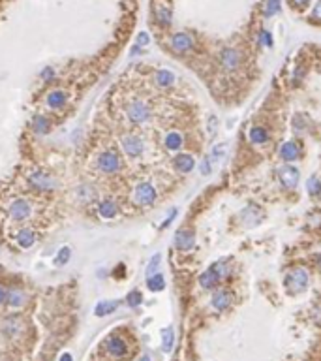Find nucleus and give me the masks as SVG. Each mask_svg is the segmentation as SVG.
Segmentation results:
<instances>
[{
	"label": "nucleus",
	"instance_id": "obj_22",
	"mask_svg": "<svg viewBox=\"0 0 321 361\" xmlns=\"http://www.w3.org/2000/svg\"><path fill=\"white\" fill-rule=\"evenodd\" d=\"M154 81H156V85L161 87V89H167L175 83V74L169 72V70H158L156 72V76H154Z\"/></svg>",
	"mask_w": 321,
	"mask_h": 361
},
{
	"label": "nucleus",
	"instance_id": "obj_6",
	"mask_svg": "<svg viewBox=\"0 0 321 361\" xmlns=\"http://www.w3.org/2000/svg\"><path fill=\"white\" fill-rule=\"evenodd\" d=\"M278 179L285 188H295L299 179H301V173L295 166H282L280 171H278Z\"/></svg>",
	"mask_w": 321,
	"mask_h": 361
},
{
	"label": "nucleus",
	"instance_id": "obj_27",
	"mask_svg": "<svg viewBox=\"0 0 321 361\" xmlns=\"http://www.w3.org/2000/svg\"><path fill=\"white\" fill-rule=\"evenodd\" d=\"M173 342H175V333H173V327L163 329V333H161V350L171 352L173 350Z\"/></svg>",
	"mask_w": 321,
	"mask_h": 361
},
{
	"label": "nucleus",
	"instance_id": "obj_33",
	"mask_svg": "<svg viewBox=\"0 0 321 361\" xmlns=\"http://www.w3.org/2000/svg\"><path fill=\"white\" fill-rule=\"evenodd\" d=\"M160 262H161V256H160V254H154V256H152L151 264H149V267H147V278L158 273V267H160Z\"/></svg>",
	"mask_w": 321,
	"mask_h": 361
},
{
	"label": "nucleus",
	"instance_id": "obj_15",
	"mask_svg": "<svg viewBox=\"0 0 321 361\" xmlns=\"http://www.w3.org/2000/svg\"><path fill=\"white\" fill-rule=\"evenodd\" d=\"M233 301V295L229 294L227 290H218L216 294L212 295V307L216 311H226L227 307Z\"/></svg>",
	"mask_w": 321,
	"mask_h": 361
},
{
	"label": "nucleus",
	"instance_id": "obj_25",
	"mask_svg": "<svg viewBox=\"0 0 321 361\" xmlns=\"http://www.w3.org/2000/svg\"><path fill=\"white\" fill-rule=\"evenodd\" d=\"M226 154H227V143H220V145H216L212 149L210 156H207V158L210 160V164H220V162L226 158Z\"/></svg>",
	"mask_w": 321,
	"mask_h": 361
},
{
	"label": "nucleus",
	"instance_id": "obj_12",
	"mask_svg": "<svg viewBox=\"0 0 321 361\" xmlns=\"http://www.w3.org/2000/svg\"><path fill=\"white\" fill-rule=\"evenodd\" d=\"M220 60H222V66L229 70V72H233L239 68L241 64V55H239V51L233 47H227L222 51V55H220Z\"/></svg>",
	"mask_w": 321,
	"mask_h": 361
},
{
	"label": "nucleus",
	"instance_id": "obj_2",
	"mask_svg": "<svg viewBox=\"0 0 321 361\" xmlns=\"http://www.w3.org/2000/svg\"><path fill=\"white\" fill-rule=\"evenodd\" d=\"M227 273H229V269H227L226 264H224V262H218V264L208 267L207 271H203V275L199 276V284H201V288H205V290H210V288H214Z\"/></svg>",
	"mask_w": 321,
	"mask_h": 361
},
{
	"label": "nucleus",
	"instance_id": "obj_5",
	"mask_svg": "<svg viewBox=\"0 0 321 361\" xmlns=\"http://www.w3.org/2000/svg\"><path fill=\"white\" fill-rule=\"evenodd\" d=\"M98 168L104 171V173H115V171L120 170V158H119V152L117 151H105L98 156Z\"/></svg>",
	"mask_w": 321,
	"mask_h": 361
},
{
	"label": "nucleus",
	"instance_id": "obj_11",
	"mask_svg": "<svg viewBox=\"0 0 321 361\" xmlns=\"http://www.w3.org/2000/svg\"><path fill=\"white\" fill-rule=\"evenodd\" d=\"M196 245V235L192 229H179L175 235V247L179 250H192Z\"/></svg>",
	"mask_w": 321,
	"mask_h": 361
},
{
	"label": "nucleus",
	"instance_id": "obj_36",
	"mask_svg": "<svg viewBox=\"0 0 321 361\" xmlns=\"http://www.w3.org/2000/svg\"><path fill=\"white\" fill-rule=\"evenodd\" d=\"M77 194H79V200H94L96 192L92 186H81L79 190H77Z\"/></svg>",
	"mask_w": 321,
	"mask_h": 361
},
{
	"label": "nucleus",
	"instance_id": "obj_47",
	"mask_svg": "<svg viewBox=\"0 0 321 361\" xmlns=\"http://www.w3.org/2000/svg\"><path fill=\"white\" fill-rule=\"evenodd\" d=\"M139 361H151V358H149V356H141V358H139Z\"/></svg>",
	"mask_w": 321,
	"mask_h": 361
},
{
	"label": "nucleus",
	"instance_id": "obj_34",
	"mask_svg": "<svg viewBox=\"0 0 321 361\" xmlns=\"http://www.w3.org/2000/svg\"><path fill=\"white\" fill-rule=\"evenodd\" d=\"M141 301H143V295H141V292H137V290L130 292L128 297H126V303L130 305V307H139Z\"/></svg>",
	"mask_w": 321,
	"mask_h": 361
},
{
	"label": "nucleus",
	"instance_id": "obj_46",
	"mask_svg": "<svg viewBox=\"0 0 321 361\" xmlns=\"http://www.w3.org/2000/svg\"><path fill=\"white\" fill-rule=\"evenodd\" d=\"M316 267H318V269L321 271V254H320V256H316Z\"/></svg>",
	"mask_w": 321,
	"mask_h": 361
},
{
	"label": "nucleus",
	"instance_id": "obj_14",
	"mask_svg": "<svg viewBox=\"0 0 321 361\" xmlns=\"http://www.w3.org/2000/svg\"><path fill=\"white\" fill-rule=\"evenodd\" d=\"M107 352L115 356V358H124L126 356V352H128V344L124 341L122 337H111V339H107Z\"/></svg>",
	"mask_w": 321,
	"mask_h": 361
},
{
	"label": "nucleus",
	"instance_id": "obj_38",
	"mask_svg": "<svg viewBox=\"0 0 321 361\" xmlns=\"http://www.w3.org/2000/svg\"><path fill=\"white\" fill-rule=\"evenodd\" d=\"M259 42L265 44L267 47H271V45H273V36H271L267 30H261V34H259Z\"/></svg>",
	"mask_w": 321,
	"mask_h": 361
},
{
	"label": "nucleus",
	"instance_id": "obj_4",
	"mask_svg": "<svg viewBox=\"0 0 321 361\" xmlns=\"http://www.w3.org/2000/svg\"><path fill=\"white\" fill-rule=\"evenodd\" d=\"M133 201L141 207H149L156 201V188L152 186L151 182H141L135 186L133 190Z\"/></svg>",
	"mask_w": 321,
	"mask_h": 361
},
{
	"label": "nucleus",
	"instance_id": "obj_20",
	"mask_svg": "<svg viewBox=\"0 0 321 361\" xmlns=\"http://www.w3.org/2000/svg\"><path fill=\"white\" fill-rule=\"evenodd\" d=\"M34 243H36V233H34L30 228H23L19 233H17V245H19L21 248H30Z\"/></svg>",
	"mask_w": 321,
	"mask_h": 361
},
{
	"label": "nucleus",
	"instance_id": "obj_19",
	"mask_svg": "<svg viewBox=\"0 0 321 361\" xmlns=\"http://www.w3.org/2000/svg\"><path fill=\"white\" fill-rule=\"evenodd\" d=\"M280 156L287 162L297 160V158H299V145L295 141H285L282 147H280Z\"/></svg>",
	"mask_w": 321,
	"mask_h": 361
},
{
	"label": "nucleus",
	"instance_id": "obj_41",
	"mask_svg": "<svg viewBox=\"0 0 321 361\" xmlns=\"http://www.w3.org/2000/svg\"><path fill=\"white\" fill-rule=\"evenodd\" d=\"M55 77V72L51 70V68H45V70H41V79H45V81H51Z\"/></svg>",
	"mask_w": 321,
	"mask_h": 361
},
{
	"label": "nucleus",
	"instance_id": "obj_3",
	"mask_svg": "<svg viewBox=\"0 0 321 361\" xmlns=\"http://www.w3.org/2000/svg\"><path fill=\"white\" fill-rule=\"evenodd\" d=\"M126 117L135 124H143L151 119V107L141 102V100H135L126 105Z\"/></svg>",
	"mask_w": 321,
	"mask_h": 361
},
{
	"label": "nucleus",
	"instance_id": "obj_35",
	"mask_svg": "<svg viewBox=\"0 0 321 361\" xmlns=\"http://www.w3.org/2000/svg\"><path fill=\"white\" fill-rule=\"evenodd\" d=\"M278 10H280V0H267V4H265V13H267V17H273Z\"/></svg>",
	"mask_w": 321,
	"mask_h": 361
},
{
	"label": "nucleus",
	"instance_id": "obj_18",
	"mask_svg": "<svg viewBox=\"0 0 321 361\" xmlns=\"http://www.w3.org/2000/svg\"><path fill=\"white\" fill-rule=\"evenodd\" d=\"M6 301H8L10 307H21L27 301V294L21 288H11V290L6 292Z\"/></svg>",
	"mask_w": 321,
	"mask_h": 361
},
{
	"label": "nucleus",
	"instance_id": "obj_8",
	"mask_svg": "<svg viewBox=\"0 0 321 361\" xmlns=\"http://www.w3.org/2000/svg\"><path fill=\"white\" fill-rule=\"evenodd\" d=\"M29 180H30V184L36 186L38 190H53V188L57 186L55 179L49 177L47 173H43V171H34V173L29 177Z\"/></svg>",
	"mask_w": 321,
	"mask_h": 361
},
{
	"label": "nucleus",
	"instance_id": "obj_10",
	"mask_svg": "<svg viewBox=\"0 0 321 361\" xmlns=\"http://www.w3.org/2000/svg\"><path fill=\"white\" fill-rule=\"evenodd\" d=\"M2 331L6 333L8 337H11V339H15V337L21 335V331H25V323H23L19 316H10L2 323Z\"/></svg>",
	"mask_w": 321,
	"mask_h": 361
},
{
	"label": "nucleus",
	"instance_id": "obj_17",
	"mask_svg": "<svg viewBox=\"0 0 321 361\" xmlns=\"http://www.w3.org/2000/svg\"><path fill=\"white\" fill-rule=\"evenodd\" d=\"M68 96L64 90H60V89H55V90H51L47 94V105L49 107H53V109H60L62 105L66 104Z\"/></svg>",
	"mask_w": 321,
	"mask_h": 361
},
{
	"label": "nucleus",
	"instance_id": "obj_1",
	"mask_svg": "<svg viewBox=\"0 0 321 361\" xmlns=\"http://www.w3.org/2000/svg\"><path fill=\"white\" fill-rule=\"evenodd\" d=\"M308 280H310V278H308V271H306L304 267H293L291 271L285 275L283 284H285V288H287L289 294L297 295L306 290Z\"/></svg>",
	"mask_w": 321,
	"mask_h": 361
},
{
	"label": "nucleus",
	"instance_id": "obj_37",
	"mask_svg": "<svg viewBox=\"0 0 321 361\" xmlns=\"http://www.w3.org/2000/svg\"><path fill=\"white\" fill-rule=\"evenodd\" d=\"M70 254H72V250L68 247L60 248V252H58V258H57V266H64L68 264V260H70Z\"/></svg>",
	"mask_w": 321,
	"mask_h": 361
},
{
	"label": "nucleus",
	"instance_id": "obj_9",
	"mask_svg": "<svg viewBox=\"0 0 321 361\" xmlns=\"http://www.w3.org/2000/svg\"><path fill=\"white\" fill-rule=\"evenodd\" d=\"M169 44H171V47H173V51H177V53H186V51H190L192 45H194V40H192V36L186 34V32H177V34L171 36Z\"/></svg>",
	"mask_w": 321,
	"mask_h": 361
},
{
	"label": "nucleus",
	"instance_id": "obj_24",
	"mask_svg": "<svg viewBox=\"0 0 321 361\" xmlns=\"http://www.w3.org/2000/svg\"><path fill=\"white\" fill-rule=\"evenodd\" d=\"M269 139V132L265 130L263 126H254L252 130H250V141L255 143V145H261Z\"/></svg>",
	"mask_w": 321,
	"mask_h": 361
},
{
	"label": "nucleus",
	"instance_id": "obj_31",
	"mask_svg": "<svg viewBox=\"0 0 321 361\" xmlns=\"http://www.w3.org/2000/svg\"><path fill=\"white\" fill-rule=\"evenodd\" d=\"M156 19L161 27H169L171 25V11L167 8H158L156 10Z\"/></svg>",
	"mask_w": 321,
	"mask_h": 361
},
{
	"label": "nucleus",
	"instance_id": "obj_30",
	"mask_svg": "<svg viewBox=\"0 0 321 361\" xmlns=\"http://www.w3.org/2000/svg\"><path fill=\"white\" fill-rule=\"evenodd\" d=\"M32 128H34V132L36 134H47L49 128H51V124L45 117H36L34 121H32Z\"/></svg>",
	"mask_w": 321,
	"mask_h": 361
},
{
	"label": "nucleus",
	"instance_id": "obj_45",
	"mask_svg": "<svg viewBox=\"0 0 321 361\" xmlns=\"http://www.w3.org/2000/svg\"><path fill=\"white\" fill-rule=\"evenodd\" d=\"M58 361H72V356H70V354H62Z\"/></svg>",
	"mask_w": 321,
	"mask_h": 361
},
{
	"label": "nucleus",
	"instance_id": "obj_42",
	"mask_svg": "<svg viewBox=\"0 0 321 361\" xmlns=\"http://www.w3.org/2000/svg\"><path fill=\"white\" fill-rule=\"evenodd\" d=\"M291 4L295 8H299V10H304V8L310 4V0H291Z\"/></svg>",
	"mask_w": 321,
	"mask_h": 361
},
{
	"label": "nucleus",
	"instance_id": "obj_32",
	"mask_svg": "<svg viewBox=\"0 0 321 361\" xmlns=\"http://www.w3.org/2000/svg\"><path fill=\"white\" fill-rule=\"evenodd\" d=\"M151 44V36L147 34V32H139L137 34V38H135V49H133V53L135 51H139V49H143V47H147Z\"/></svg>",
	"mask_w": 321,
	"mask_h": 361
},
{
	"label": "nucleus",
	"instance_id": "obj_7",
	"mask_svg": "<svg viewBox=\"0 0 321 361\" xmlns=\"http://www.w3.org/2000/svg\"><path fill=\"white\" fill-rule=\"evenodd\" d=\"M122 149L130 156H139L143 152V149H145V143H143V139L139 137V135H135V134H126L122 137Z\"/></svg>",
	"mask_w": 321,
	"mask_h": 361
},
{
	"label": "nucleus",
	"instance_id": "obj_21",
	"mask_svg": "<svg viewBox=\"0 0 321 361\" xmlns=\"http://www.w3.org/2000/svg\"><path fill=\"white\" fill-rule=\"evenodd\" d=\"M182 143H184V137H182L180 132H169L163 139V145H165L167 151H179Z\"/></svg>",
	"mask_w": 321,
	"mask_h": 361
},
{
	"label": "nucleus",
	"instance_id": "obj_16",
	"mask_svg": "<svg viewBox=\"0 0 321 361\" xmlns=\"http://www.w3.org/2000/svg\"><path fill=\"white\" fill-rule=\"evenodd\" d=\"M175 168L180 171V173H190V171L196 168V160H194V156H190V154H179V156H175Z\"/></svg>",
	"mask_w": 321,
	"mask_h": 361
},
{
	"label": "nucleus",
	"instance_id": "obj_43",
	"mask_svg": "<svg viewBox=\"0 0 321 361\" xmlns=\"http://www.w3.org/2000/svg\"><path fill=\"white\" fill-rule=\"evenodd\" d=\"M175 217H177V211L173 209V211H171V213H169V217H167V219L163 220V224H161V228H167V226H169V224H171V220L175 219Z\"/></svg>",
	"mask_w": 321,
	"mask_h": 361
},
{
	"label": "nucleus",
	"instance_id": "obj_40",
	"mask_svg": "<svg viewBox=\"0 0 321 361\" xmlns=\"http://www.w3.org/2000/svg\"><path fill=\"white\" fill-rule=\"evenodd\" d=\"M199 170H201V173H203V175H208V173L212 171V164H210V160H208V158H205Z\"/></svg>",
	"mask_w": 321,
	"mask_h": 361
},
{
	"label": "nucleus",
	"instance_id": "obj_26",
	"mask_svg": "<svg viewBox=\"0 0 321 361\" xmlns=\"http://www.w3.org/2000/svg\"><path fill=\"white\" fill-rule=\"evenodd\" d=\"M147 286H149L151 292H161V290L165 288L163 275H161V273H156V275L149 276V278H147Z\"/></svg>",
	"mask_w": 321,
	"mask_h": 361
},
{
	"label": "nucleus",
	"instance_id": "obj_13",
	"mask_svg": "<svg viewBox=\"0 0 321 361\" xmlns=\"http://www.w3.org/2000/svg\"><path fill=\"white\" fill-rule=\"evenodd\" d=\"M30 213H32V209H30V203H29V201H25V200H15L10 205V217L13 220L29 219Z\"/></svg>",
	"mask_w": 321,
	"mask_h": 361
},
{
	"label": "nucleus",
	"instance_id": "obj_44",
	"mask_svg": "<svg viewBox=\"0 0 321 361\" xmlns=\"http://www.w3.org/2000/svg\"><path fill=\"white\" fill-rule=\"evenodd\" d=\"M6 301V290H4V286H0V303H4Z\"/></svg>",
	"mask_w": 321,
	"mask_h": 361
},
{
	"label": "nucleus",
	"instance_id": "obj_39",
	"mask_svg": "<svg viewBox=\"0 0 321 361\" xmlns=\"http://www.w3.org/2000/svg\"><path fill=\"white\" fill-rule=\"evenodd\" d=\"M312 21L321 23V0L314 6V10H312Z\"/></svg>",
	"mask_w": 321,
	"mask_h": 361
},
{
	"label": "nucleus",
	"instance_id": "obj_28",
	"mask_svg": "<svg viewBox=\"0 0 321 361\" xmlns=\"http://www.w3.org/2000/svg\"><path fill=\"white\" fill-rule=\"evenodd\" d=\"M117 213H119V207L113 201H104L100 205V217L102 219H113V217H117Z\"/></svg>",
	"mask_w": 321,
	"mask_h": 361
},
{
	"label": "nucleus",
	"instance_id": "obj_23",
	"mask_svg": "<svg viewBox=\"0 0 321 361\" xmlns=\"http://www.w3.org/2000/svg\"><path fill=\"white\" fill-rule=\"evenodd\" d=\"M119 299H109V301H100V303L96 305V316H107V314H111V313H115L117 311V307H119Z\"/></svg>",
	"mask_w": 321,
	"mask_h": 361
},
{
	"label": "nucleus",
	"instance_id": "obj_29",
	"mask_svg": "<svg viewBox=\"0 0 321 361\" xmlns=\"http://www.w3.org/2000/svg\"><path fill=\"white\" fill-rule=\"evenodd\" d=\"M306 190H308V194H310L312 198H318L321 194V179L320 177H310V179L306 180Z\"/></svg>",
	"mask_w": 321,
	"mask_h": 361
}]
</instances>
